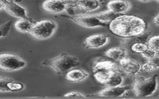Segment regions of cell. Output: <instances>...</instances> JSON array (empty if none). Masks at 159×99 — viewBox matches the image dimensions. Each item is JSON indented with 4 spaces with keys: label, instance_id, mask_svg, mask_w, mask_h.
<instances>
[{
    "label": "cell",
    "instance_id": "6da1fadb",
    "mask_svg": "<svg viewBox=\"0 0 159 99\" xmlns=\"http://www.w3.org/2000/svg\"><path fill=\"white\" fill-rule=\"evenodd\" d=\"M146 28L144 19L132 15H119L109 24L112 33L123 38L140 36L145 33Z\"/></svg>",
    "mask_w": 159,
    "mask_h": 99
},
{
    "label": "cell",
    "instance_id": "7a4b0ae2",
    "mask_svg": "<svg viewBox=\"0 0 159 99\" xmlns=\"http://www.w3.org/2000/svg\"><path fill=\"white\" fill-rule=\"evenodd\" d=\"M158 75L155 74L149 78L138 77L132 86V89L136 95L141 97L150 96L156 90Z\"/></svg>",
    "mask_w": 159,
    "mask_h": 99
},
{
    "label": "cell",
    "instance_id": "3957f363",
    "mask_svg": "<svg viewBox=\"0 0 159 99\" xmlns=\"http://www.w3.org/2000/svg\"><path fill=\"white\" fill-rule=\"evenodd\" d=\"M80 61L74 56L63 54L50 61L49 66L57 73H67L80 65Z\"/></svg>",
    "mask_w": 159,
    "mask_h": 99
},
{
    "label": "cell",
    "instance_id": "277c9868",
    "mask_svg": "<svg viewBox=\"0 0 159 99\" xmlns=\"http://www.w3.org/2000/svg\"><path fill=\"white\" fill-rule=\"evenodd\" d=\"M56 28L57 24L55 22L44 20L35 23L30 33L37 39H46L52 36Z\"/></svg>",
    "mask_w": 159,
    "mask_h": 99
},
{
    "label": "cell",
    "instance_id": "5b68a950",
    "mask_svg": "<svg viewBox=\"0 0 159 99\" xmlns=\"http://www.w3.org/2000/svg\"><path fill=\"white\" fill-rule=\"evenodd\" d=\"M25 65L26 62L23 59L14 54H4L0 56V67L4 71H17Z\"/></svg>",
    "mask_w": 159,
    "mask_h": 99
},
{
    "label": "cell",
    "instance_id": "8992f818",
    "mask_svg": "<svg viewBox=\"0 0 159 99\" xmlns=\"http://www.w3.org/2000/svg\"><path fill=\"white\" fill-rule=\"evenodd\" d=\"M70 19L78 24L89 28L107 26V23L100 21L94 15H74Z\"/></svg>",
    "mask_w": 159,
    "mask_h": 99
},
{
    "label": "cell",
    "instance_id": "52a82bcc",
    "mask_svg": "<svg viewBox=\"0 0 159 99\" xmlns=\"http://www.w3.org/2000/svg\"><path fill=\"white\" fill-rule=\"evenodd\" d=\"M68 4L65 0H46L42 4V7L47 12L58 14L67 9Z\"/></svg>",
    "mask_w": 159,
    "mask_h": 99
},
{
    "label": "cell",
    "instance_id": "ba28073f",
    "mask_svg": "<svg viewBox=\"0 0 159 99\" xmlns=\"http://www.w3.org/2000/svg\"><path fill=\"white\" fill-rule=\"evenodd\" d=\"M119 62L122 71L128 75H135L141 70V65L135 59L126 58Z\"/></svg>",
    "mask_w": 159,
    "mask_h": 99
},
{
    "label": "cell",
    "instance_id": "9c48e42d",
    "mask_svg": "<svg viewBox=\"0 0 159 99\" xmlns=\"http://www.w3.org/2000/svg\"><path fill=\"white\" fill-rule=\"evenodd\" d=\"M108 41V37L104 34L93 35L84 40L86 47L89 48H99L103 47Z\"/></svg>",
    "mask_w": 159,
    "mask_h": 99
},
{
    "label": "cell",
    "instance_id": "30bf717a",
    "mask_svg": "<svg viewBox=\"0 0 159 99\" xmlns=\"http://www.w3.org/2000/svg\"><path fill=\"white\" fill-rule=\"evenodd\" d=\"M130 89V87L126 86L107 87L98 92V95L100 97H121L125 94Z\"/></svg>",
    "mask_w": 159,
    "mask_h": 99
},
{
    "label": "cell",
    "instance_id": "8fae6325",
    "mask_svg": "<svg viewBox=\"0 0 159 99\" xmlns=\"http://www.w3.org/2000/svg\"><path fill=\"white\" fill-rule=\"evenodd\" d=\"M107 7L109 11L120 15L129 11L131 4L124 0H113L108 2Z\"/></svg>",
    "mask_w": 159,
    "mask_h": 99
},
{
    "label": "cell",
    "instance_id": "7c38bea8",
    "mask_svg": "<svg viewBox=\"0 0 159 99\" xmlns=\"http://www.w3.org/2000/svg\"><path fill=\"white\" fill-rule=\"evenodd\" d=\"M22 83L17 82L6 77H1V91L12 92L20 91L24 88Z\"/></svg>",
    "mask_w": 159,
    "mask_h": 99
},
{
    "label": "cell",
    "instance_id": "4fadbf2b",
    "mask_svg": "<svg viewBox=\"0 0 159 99\" xmlns=\"http://www.w3.org/2000/svg\"><path fill=\"white\" fill-rule=\"evenodd\" d=\"M6 7L5 11L15 17L20 19H28L26 15V11L24 7L12 1H7L6 2Z\"/></svg>",
    "mask_w": 159,
    "mask_h": 99
},
{
    "label": "cell",
    "instance_id": "5bb4252c",
    "mask_svg": "<svg viewBox=\"0 0 159 99\" xmlns=\"http://www.w3.org/2000/svg\"><path fill=\"white\" fill-rule=\"evenodd\" d=\"M89 76L87 71L81 69H74L66 73V79L72 82H79L87 79Z\"/></svg>",
    "mask_w": 159,
    "mask_h": 99
},
{
    "label": "cell",
    "instance_id": "9a60e30c",
    "mask_svg": "<svg viewBox=\"0 0 159 99\" xmlns=\"http://www.w3.org/2000/svg\"><path fill=\"white\" fill-rule=\"evenodd\" d=\"M105 54L108 58L116 62H120L124 58H126L127 52L124 49L116 47L112 48L106 51Z\"/></svg>",
    "mask_w": 159,
    "mask_h": 99
},
{
    "label": "cell",
    "instance_id": "2e32d148",
    "mask_svg": "<svg viewBox=\"0 0 159 99\" xmlns=\"http://www.w3.org/2000/svg\"><path fill=\"white\" fill-rule=\"evenodd\" d=\"M118 66L114 62L108 60H102L96 62L93 67V72L99 71H118Z\"/></svg>",
    "mask_w": 159,
    "mask_h": 99
},
{
    "label": "cell",
    "instance_id": "e0dca14e",
    "mask_svg": "<svg viewBox=\"0 0 159 99\" xmlns=\"http://www.w3.org/2000/svg\"><path fill=\"white\" fill-rule=\"evenodd\" d=\"M76 6L85 11H93L99 7L100 2L98 0H80L76 2Z\"/></svg>",
    "mask_w": 159,
    "mask_h": 99
},
{
    "label": "cell",
    "instance_id": "ac0fdd59",
    "mask_svg": "<svg viewBox=\"0 0 159 99\" xmlns=\"http://www.w3.org/2000/svg\"><path fill=\"white\" fill-rule=\"evenodd\" d=\"M35 24V23L29 20V19H20L15 23V27L19 32L30 33Z\"/></svg>",
    "mask_w": 159,
    "mask_h": 99
},
{
    "label": "cell",
    "instance_id": "d6986e66",
    "mask_svg": "<svg viewBox=\"0 0 159 99\" xmlns=\"http://www.w3.org/2000/svg\"><path fill=\"white\" fill-rule=\"evenodd\" d=\"M117 71H99L94 72V77L98 82L106 84L114 72Z\"/></svg>",
    "mask_w": 159,
    "mask_h": 99
},
{
    "label": "cell",
    "instance_id": "ffe728a7",
    "mask_svg": "<svg viewBox=\"0 0 159 99\" xmlns=\"http://www.w3.org/2000/svg\"><path fill=\"white\" fill-rule=\"evenodd\" d=\"M94 15L102 22H111L114 19H116L117 16L119 15L118 14H116L112 11H103V12H100L98 14H95Z\"/></svg>",
    "mask_w": 159,
    "mask_h": 99
},
{
    "label": "cell",
    "instance_id": "44dd1931",
    "mask_svg": "<svg viewBox=\"0 0 159 99\" xmlns=\"http://www.w3.org/2000/svg\"><path fill=\"white\" fill-rule=\"evenodd\" d=\"M123 81V77L117 71L113 73L106 85L107 87L119 86L121 85Z\"/></svg>",
    "mask_w": 159,
    "mask_h": 99
},
{
    "label": "cell",
    "instance_id": "7402d4cb",
    "mask_svg": "<svg viewBox=\"0 0 159 99\" xmlns=\"http://www.w3.org/2000/svg\"><path fill=\"white\" fill-rule=\"evenodd\" d=\"M148 48L149 47L147 44L141 42L134 43L131 46V49L132 51L136 53L141 54L145 52Z\"/></svg>",
    "mask_w": 159,
    "mask_h": 99
},
{
    "label": "cell",
    "instance_id": "603a6c76",
    "mask_svg": "<svg viewBox=\"0 0 159 99\" xmlns=\"http://www.w3.org/2000/svg\"><path fill=\"white\" fill-rule=\"evenodd\" d=\"M148 47L157 52H159V35L154 36L148 40L147 42Z\"/></svg>",
    "mask_w": 159,
    "mask_h": 99
},
{
    "label": "cell",
    "instance_id": "cb8c5ba5",
    "mask_svg": "<svg viewBox=\"0 0 159 99\" xmlns=\"http://www.w3.org/2000/svg\"><path fill=\"white\" fill-rule=\"evenodd\" d=\"M12 22H13L12 21H9L1 25V37H5L7 35L10 31V29H11Z\"/></svg>",
    "mask_w": 159,
    "mask_h": 99
},
{
    "label": "cell",
    "instance_id": "d4e9b609",
    "mask_svg": "<svg viewBox=\"0 0 159 99\" xmlns=\"http://www.w3.org/2000/svg\"><path fill=\"white\" fill-rule=\"evenodd\" d=\"M141 55L143 58L149 61L156 56L157 52L154 51V50L148 48L145 52L141 54Z\"/></svg>",
    "mask_w": 159,
    "mask_h": 99
},
{
    "label": "cell",
    "instance_id": "484cf974",
    "mask_svg": "<svg viewBox=\"0 0 159 99\" xmlns=\"http://www.w3.org/2000/svg\"><path fill=\"white\" fill-rule=\"evenodd\" d=\"M156 68L153 64L148 62L146 63H144L141 66V70L146 72H151L155 71Z\"/></svg>",
    "mask_w": 159,
    "mask_h": 99
},
{
    "label": "cell",
    "instance_id": "4316f807",
    "mask_svg": "<svg viewBox=\"0 0 159 99\" xmlns=\"http://www.w3.org/2000/svg\"><path fill=\"white\" fill-rule=\"evenodd\" d=\"M64 97H84V96L82 93L77 92H71L67 93L64 95Z\"/></svg>",
    "mask_w": 159,
    "mask_h": 99
},
{
    "label": "cell",
    "instance_id": "83f0119b",
    "mask_svg": "<svg viewBox=\"0 0 159 99\" xmlns=\"http://www.w3.org/2000/svg\"><path fill=\"white\" fill-rule=\"evenodd\" d=\"M148 62L153 64L156 69L159 68V56L156 55L153 58L148 61Z\"/></svg>",
    "mask_w": 159,
    "mask_h": 99
},
{
    "label": "cell",
    "instance_id": "f1b7e54d",
    "mask_svg": "<svg viewBox=\"0 0 159 99\" xmlns=\"http://www.w3.org/2000/svg\"><path fill=\"white\" fill-rule=\"evenodd\" d=\"M0 4H1V8H0V10H1V11L5 10L6 7V4L5 2H4L2 1H1Z\"/></svg>",
    "mask_w": 159,
    "mask_h": 99
},
{
    "label": "cell",
    "instance_id": "f546056e",
    "mask_svg": "<svg viewBox=\"0 0 159 99\" xmlns=\"http://www.w3.org/2000/svg\"><path fill=\"white\" fill-rule=\"evenodd\" d=\"M153 21H154V24L156 25H159V14L155 17Z\"/></svg>",
    "mask_w": 159,
    "mask_h": 99
},
{
    "label": "cell",
    "instance_id": "4dcf8cb0",
    "mask_svg": "<svg viewBox=\"0 0 159 99\" xmlns=\"http://www.w3.org/2000/svg\"><path fill=\"white\" fill-rule=\"evenodd\" d=\"M65 1L68 4H69H69L70 3V4L73 3V4H76V2L79 1L80 0H65Z\"/></svg>",
    "mask_w": 159,
    "mask_h": 99
},
{
    "label": "cell",
    "instance_id": "1f68e13d",
    "mask_svg": "<svg viewBox=\"0 0 159 99\" xmlns=\"http://www.w3.org/2000/svg\"><path fill=\"white\" fill-rule=\"evenodd\" d=\"M139 1L143 2H146L149 1V0H138Z\"/></svg>",
    "mask_w": 159,
    "mask_h": 99
},
{
    "label": "cell",
    "instance_id": "d6a6232c",
    "mask_svg": "<svg viewBox=\"0 0 159 99\" xmlns=\"http://www.w3.org/2000/svg\"><path fill=\"white\" fill-rule=\"evenodd\" d=\"M157 2H159V0H155Z\"/></svg>",
    "mask_w": 159,
    "mask_h": 99
}]
</instances>
